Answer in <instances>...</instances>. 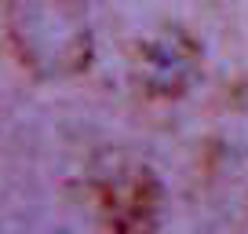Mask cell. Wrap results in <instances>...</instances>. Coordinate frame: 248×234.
<instances>
[{"label": "cell", "instance_id": "6da1fadb", "mask_svg": "<svg viewBox=\"0 0 248 234\" xmlns=\"http://www.w3.org/2000/svg\"><path fill=\"white\" fill-rule=\"evenodd\" d=\"M4 18L11 51L33 77H77L92 63V22L84 0H8Z\"/></svg>", "mask_w": 248, "mask_h": 234}, {"label": "cell", "instance_id": "7a4b0ae2", "mask_svg": "<svg viewBox=\"0 0 248 234\" xmlns=\"http://www.w3.org/2000/svg\"><path fill=\"white\" fill-rule=\"evenodd\" d=\"M201 73V48L183 30H161L132 55V77L150 99H175L190 92Z\"/></svg>", "mask_w": 248, "mask_h": 234}, {"label": "cell", "instance_id": "3957f363", "mask_svg": "<svg viewBox=\"0 0 248 234\" xmlns=\"http://www.w3.org/2000/svg\"><path fill=\"white\" fill-rule=\"evenodd\" d=\"M102 223L113 234H154L161 223V183L139 165H121L95 183Z\"/></svg>", "mask_w": 248, "mask_h": 234}]
</instances>
